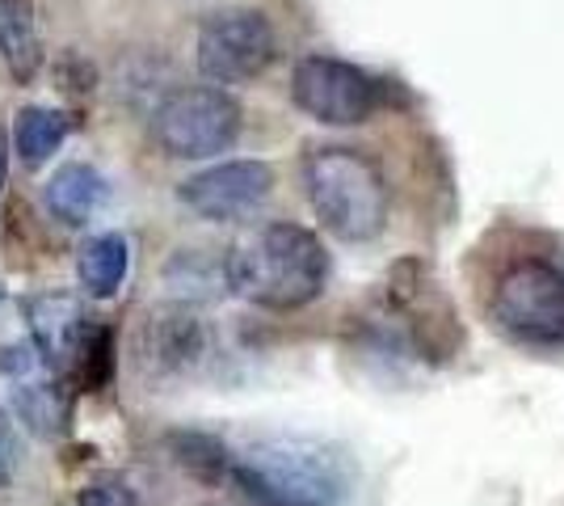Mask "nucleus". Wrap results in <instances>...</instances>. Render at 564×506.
<instances>
[{"label": "nucleus", "mask_w": 564, "mask_h": 506, "mask_svg": "<svg viewBox=\"0 0 564 506\" xmlns=\"http://www.w3.org/2000/svg\"><path fill=\"white\" fill-rule=\"evenodd\" d=\"M207 325L186 304H161L143 316L135 355L152 376H186L207 359Z\"/></svg>", "instance_id": "10"}, {"label": "nucleus", "mask_w": 564, "mask_h": 506, "mask_svg": "<svg viewBox=\"0 0 564 506\" xmlns=\"http://www.w3.org/2000/svg\"><path fill=\"white\" fill-rule=\"evenodd\" d=\"M4 182H9V136L0 131V194H4Z\"/></svg>", "instance_id": "19"}, {"label": "nucleus", "mask_w": 564, "mask_h": 506, "mask_svg": "<svg viewBox=\"0 0 564 506\" xmlns=\"http://www.w3.org/2000/svg\"><path fill=\"white\" fill-rule=\"evenodd\" d=\"M68 115L64 110H51V106H25L18 110L13 122V148L30 169H43L59 152V144L68 140Z\"/></svg>", "instance_id": "15"}, {"label": "nucleus", "mask_w": 564, "mask_h": 506, "mask_svg": "<svg viewBox=\"0 0 564 506\" xmlns=\"http://www.w3.org/2000/svg\"><path fill=\"white\" fill-rule=\"evenodd\" d=\"M291 101L325 127H362L379 110V80L337 55H304L291 73Z\"/></svg>", "instance_id": "7"}, {"label": "nucleus", "mask_w": 564, "mask_h": 506, "mask_svg": "<svg viewBox=\"0 0 564 506\" xmlns=\"http://www.w3.org/2000/svg\"><path fill=\"white\" fill-rule=\"evenodd\" d=\"M127 266H131L127 237L122 233H97L76 254V279L94 300H110L127 279Z\"/></svg>", "instance_id": "14"}, {"label": "nucleus", "mask_w": 564, "mask_h": 506, "mask_svg": "<svg viewBox=\"0 0 564 506\" xmlns=\"http://www.w3.org/2000/svg\"><path fill=\"white\" fill-rule=\"evenodd\" d=\"M224 283L270 313H295L329 283V249L304 224H265L224 254Z\"/></svg>", "instance_id": "1"}, {"label": "nucleus", "mask_w": 564, "mask_h": 506, "mask_svg": "<svg viewBox=\"0 0 564 506\" xmlns=\"http://www.w3.org/2000/svg\"><path fill=\"white\" fill-rule=\"evenodd\" d=\"M18 456H22V443H18V431H13V418L0 406V485L18 473Z\"/></svg>", "instance_id": "18"}, {"label": "nucleus", "mask_w": 564, "mask_h": 506, "mask_svg": "<svg viewBox=\"0 0 564 506\" xmlns=\"http://www.w3.org/2000/svg\"><path fill=\"white\" fill-rule=\"evenodd\" d=\"M245 110L224 85H186L152 110V140L165 157L207 161L240 140Z\"/></svg>", "instance_id": "5"}, {"label": "nucleus", "mask_w": 564, "mask_h": 506, "mask_svg": "<svg viewBox=\"0 0 564 506\" xmlns=\"http://www.w3.org/2000/svg\"><path fill=\"white\" fill-rule=\"evenodd\" d=\"M0 376L9 380V401L39 439H55L68 431V388L64 376L47 363L34 342H13L0 351Z\"/></svg>", "instance_id": "8"}, {"label": "nucleus", "mask_w": 564, "mask_h": 506, "mask_svg": "<svg viewBox=\"0 0 564 506\" xmlns=\"http://www.w3.org/2000/svg\"><path fill=\"white\" fill-rule=\"evenodd\" d=\"M0 60L22 85L43 68V34L30 0H0Z\"/></svg>", "instance_id": "13"}, {"label": "nucleus", "mask_w": 564, "mask_h": 506, "mask_svg": "<svg viewBox=\"0 0 564 506\" xmlns=\"http://www.w3.org/2000/svg\"><path fill=\"white\" fill-rule=\"evenodd\" d=\"M76 506H143L140 494L122 477H97L76 494Z\"/></svg>", "instance_id": "17"}, {"label": "nucleus", "mask_w": 564, "mask_h": 506, "mask_svg": "<svg viewBox=\"0 0 564 506\" xmlns=\"http://www.w3.org/2000/svg\"><path fill=\"white\" fill-rule=\"evenodd\" d=\"M228 477L258 506H346L350 498L341 456L307 439H258L232 452Z\"/></svg>", "instance_id": "3"}, {"label": "nucleus", "mask_w": 564, "mask_h": 506, "mask_svg": "<svg viewBox=\"0 0 564 506\" xmlns=\"http://www.w3.org/2000/svg\"><path fill=\"white\" fill-rule=\"evenodd\" d=\"M270 194H274V169L265 161H224L177 186V198L198 219H212V224L258 216Z\"/></svg>", "instance_id": "9"}, {"label": "nucleus", "mask_w": 564, "mask_h": 506, "mask_svg": "<svg viewBox=\"0 0 564 506\" xmlns=\"http://www.w3.org/2000/svg\"><path fill=\"white\" fill-rule=\"evenodd\" d=\"M173 452H177V464L194 473L198 482H224L228 477V460L232 452L224 443H215L207 434H177L173 439Z\"/></svg>", "instance_id": "16"}, {"label": "nucleus", "mask_w": 564, "mask_h": 506, "mask_svg": "<svg viewBox=\"0 0 564 506\" xmlns=\"http://www.w3.org/2000/svg\"><path fill=\"white\" fill-rule=\"evenodd\" d=\"M22 313L30 321V342L47 355V363L64 376L76 372L80 351L94 334V321L85 313V304L68 295V291H43V295H30L22 300Z\"/></svg>", "instance_id": "11"}, {"label": "nucleus", "mask_w": 564, "mask_h": 506, "mask_svg": "<svg viewBox=\"0 0 564 506\" xmlns=\"http://www.w3.org/2000/svg\"><path fill=\"white\" fill-rule=\"evenodd\" d=\"M0 304H4V283H0Z\"/></svg>", "instance_id": "20"}, {"label": "nucleus", "mask_w": 564, "mask_h": 506, "mask_svg": "<svg viewBox=\"0 0 564 506\" xmlns=\"http://www.w3.org/2000/svg\"><path fill=\"white\" fill-rule=\"evenodd\" d=\"M300 177H304L307 207L337 241H376L388 228V182H383V169L362 148L312 144L304 152Z\"/></svg>", "instance_id": "4"}, {"label": "nucleus", "mask_w": 564, "mask_h": 506, "mask_svg": "<svg viewBox=\"0 0 564 506\" xmlns=\"http://www.w3.org/2000/svg\"><path fill=\"white\" fill-rule=\"evenodd\" d=\"M194 60H198L203 80L245 85V80H258L279 60V34L261 9L228 4V9H215L212 18L198 25Z\"/></svg>", "instance_id": "6"}, {"label": "nucleus", "mask_w": 564, "mask_h": 506, "mask_svg": "<svg viewBox=\"0 0 564 506\" xmlns=\"http://www.w3.org/2000/svg\"><path fill=\"white\" fill-rule=\"evenodd\" d=\"M47 212L64 228H85L94 219L97 203L106 198V182L94 165L85 161H68L64 169H55V177L47 182Z\"/></svg>", "instance_id": "12"}, {"label": "nucleus", "mask_w": 564, "mask_h": 506, "mask_svg": "<svg viewBox=\"0 0 564 506\" xmlns=\"http://www.w3.org/2000/svg\"><path fill=\"white\" fill-rule=\"evenodd\" d=\"M497 334L531 351H564V258L547 249H510L476 288Z\"/></svg>", "instance_id": "2"}]
</instances>
